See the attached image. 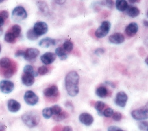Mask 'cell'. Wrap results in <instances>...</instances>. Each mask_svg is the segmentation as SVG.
<instances>
[{
  "label": "cell",
  "instance_id": "35",
  "mask_svg": "<svg viewBox=\"0 0 148 131\" xmlns=\"http://www.w3.org/2000/svg\"><path fill=\"white\" fill-rule=\"evenodd\" d=\"M49 71V68L45 66H42L40 67L37 71L38 74L41 75V76H44V75L48 73Z\"/></svg>",
  "mask_w": 148,
  "mask_h": 131
},
{
  "label": "cell",
  "instance_id": "18",
  "mask_svg": "<svg viewBox=\"0 0 148 131\" xmlns=\"http://www.w3.org/2000/svg\"><path fill=\"white\" fill-rule=\"evenodd\" d=\"M8 109L10 112L12 113H15L19 111L21 109V104L19 102L14 99H11L8 101L7 102Z\"/></svg>",
  "mask_w": 148,
  "mask_h": 131
},
{
  "label": "cell",
  "instance_id": "56",
  "mask_svg": "<svg viewBox=\"0 0 148 131\" xmlns=\"http://www.w3.org/2000/svg\"><path fill=\"white\" fill-rule=\"evenodd\" d=\"M147 131H148V129H147Z\"/></svg>",
  "mask_w": 148,
  "mask_h": 131
},
{
  "label": "cell",
  "instance_id": "47",
  "mask_svg": "<svg viewBox=\"0 0 148 131\" xmlns=\"http://www.w3.org/2000/svg\"><path fill=\"white\" fill-rule=\"evenodd\" d=\"M5 20H4V19L3 17L0 16V28H1L4 25Z\"/></svg>",
  "mask_w": 148,
  "mask_h": 131
},
{
  "label": "cell",
  "instance_id": "2",
  "mask_svg": "<svg viewBox=\"0 0 148 131\" xmlns=\"http://www.w3.org/2000/svg\"><path fill=\"white\" fill-rule=\"evenodd\" d=\"M17 70V64L8 58L0 59V74L6 79H10Z\"/></svg>",
  "mask_w": 148,
  "mask_h": 131
},
{
  "label": "cell",
  "instance_id": "10",
  "mask_svg": "<svg viewBox=\"0 0 148 131\" xmlns=\"http://www.w3.org/2000/svg\"><path fill=\"white\" fill-rule=\"evenodd\" d=\"M33 29L37 35L41 36L47 33L48 31V26L46 22L40 21L35 24Z\"/></svg>",
  "mask_w": 148,
  "mask_h": 131
},
{
  "label": "cell",
  "instance_id": "38",
  "mask_svg": "<svg viewBox=\"0 0 148 131\" xmlns=\"http://www.w3.org/2000/svg\"><path fill=\"white\" fill-rule=\"evenodd\" d=\"M103 4L109 8L112 9L114 5V3L113 0H105Z\"/></svg>",
  "mask_w": 148,
  "mask_h": 131
},
{
  "label": "cell",
  "instance_id": "4",
  "mask_svg": "<svg viewBox=\"0 0 148 131\" xmlns=\"http://www.w3.org/2000/svg\"><path fill=\"white\" fill-rule=\"evenodd\" d=\"M44 95L47 101L53 102L57 101L60 97L58 88L56 85H52L44 89Z\"/></svg>",
  "mask_w": 148,
  "mask_h": 131
},
{
  "label": "cell",
  "instance_id": "8",
  "mask_svg": "<svg viewBox=\"0 0 148 131\" xmlns=\"http://www.w3.org/2000/svg\"><path fill=\"white\" fill-rule=\"evenodd\" d=\"M24 100L28 105L34 106L38 102L39 97L34 91L28 90L25 93Z\"/></svg>",
  "mask_w": 148,
  "mask_h": 131
},
{
  "label": "cell",
  "instance_id": "54",
  "mask_svg": "<svg viewBox=\"0 0 148 131\" xmlns=\"http://www.w3.org/2000/svg\"><path fill=\"white\" fill-rule=\"evenodd\" d=\"M1 45H0V53H1Z\"/></svg>",
  "mask_w": 148,
  "mask_h": 131
},
{
  "label": "cell",
  "instance_id": "5",
  "mask_svg": "<svg viewBox=\"0 0 148 131\" xmlns=\"http://www.w3.org/2000/svg\"><path fill=\"white\" fill-rule=\"evenodd\" d=\"M131 115L136 121H142L148 119V102L140 108L133 110L131 112Z\"/></svg>",
  "mask_w": 148,
  "mask_h": 131
},
{
  "label": "cell",
  "instance_id": "43",
  "mask_svg": "<svg viewBox=\"0 0 148 131\" xmlns=\"http://www.w3.org/2000/svg\"><path fill=\"white\" fill-rule=\"evenodd\" d=\"M62 130L63 131H73L72 128L70 126H65L64 127H62Z\"/></svg>",
  "mask_w": 148,
  "mask_h": 131
},
{
  "label": "cell",
  "instance_id": "33",
  "mask_svg": "<svg viewBox=\"0 0 148 131\" xmlns=\"http://www.w3.org/2000/svg\"><path fill=\"white\" fill-rule=\"evenodd\" d=\"M114 113V110L110 108H107L103 111V115L106 118L112 117Z\"/></svg>",
  "mask_w": 148,
  "mask_h": 131
},
{
  "label": "cell",
  "instance_id": "3",
  "mask_svg": "<svg viewBox=\"0 0 148 131\" xmlns=\"http://www.w3.org/2000/svg\"><path fill=\"white\" fill-rule=\"evenodd\" d=\"M23 122L28 127L32 128L38 125L40 122V115L35 111H28L21 116Z\"/></svg>",
  "mask_w": 148,
  "mask_h": 131
},
{
  "label": "cell",
  "instance_id": "19",
  "mask_svg": "<svg viewBox=\"0 0 148 131\" xmlns=\"http://www.w3.org/2000/svg\"><path fill=\"white\" fill-rule=\"evenodd\" d=\"M56 44V41L50 37H45L39 42V46L42 48H49L50 46H54Z\"/></svg>",
  "mask_w": 148,
  "mask_h": 131
},
{
  "label": "cell",
  "instance_id": "7",
  "mask_svg": "<svg viewBox=\"0 0 148 131\" xmlns=\"http://www.w3.org/2000/svg\"><path fill=\"white\" fill-rule=\"evenodd\" d=\"M111 28V24L108 21L102 22L101 26L96 30L95 35L98 38H103L109 33Z\"/></svg>",
  "mask_w": 148,
  "mask_h": 131
},
{
  "label": "cell",
  "instance_id": "50",
  "mask_svg": "<svg viewBox=\"0 0 148 131\" xmlns=\"http://www.w3.org/2000/svg\"><path fill=\"white\" fill-rule=\"evenodd\" d=\"M128 1H129V3H131V4H134L138 1V0H128Z\"/></svg>",
  "mask_w": 148,
  "mask_h": 131
},
{
  "label": "cell",
  "instance_id": "31",
  "mask_svg": "<svg viewBox=\"0 0 148 131\" xmlns=\"http://www.w3.org/2000/svg\"><path fill=\"white\" fill-rule=\"evenodd\" d=\"M24 73H28L32 74L34 77L38 76V73L35 72L34 68L31 65H26L24 67Z\"/></svg>",
  "mask_w": 148,
  "mask_h": 131
},
{
  "label": "cell",
  "instance_id": "36",
  "mask_svg": "<svg viewBox=\"0 0 148 131\" xmlns=\"http://www.w3.org/2000/svg\"><path fill=\"white\" fill-rule=\"evenodd\" d=\"M139 128L142 131H146L148 129V122L147 121H142L138 124Z\"/></svg>",
  "mask_w": 148,
  "mask_h": 131
},
{
  "label": "cell",
  "instance_id": "26",
  "mask_svg": "<svg viewBox=\"0 0 148 131\" xmlns=\"http://www.w3.org/2000/svg\"><path fill=\"white\" fill-rule=\"evenodd\" d=\"M69 117V114L67 112L62 111L60 114L57 115H53V119L57 122H60L62 121Z\"/></svg>",
  "mask_w": 148,
  "mask_h": 131
},
{
  "label": "cell",
  "instance_id": "30",
  "mask_svg": "<svg viewBox=\"0 0 148 131\" xmlns=\"http://www.w3.org/2000/svg\"><path fill=\"white\" fill-rule=\"evenodd\" d=\"M10 31L12 32L17 37H18L21 32V28L19 25L16 24L11 27Z\"/></svg>",
  "mask_w": 148,
  "mask_h": 131
},
{
  "label": "cell",
  "instance_id": "13",
  "mask_svg": "<svg viewBox=\"0 0 148 131\" xmlns=\"http://www.w3.org/2000/svg\"><path fill=\"white\" fill-rule=\"evenodd\" d=\"M125 41V36L120 33V32H116L110 35L109 36V41L110 43L115 44V45H119L123 43Z\"/></svg>",
  "mask_w": 148,
  "mask_h": 131
},
{
  "label": "cell",
  "instance_id": "52",
  "mask_svg": "<svg viewBox=\"0 0 148 131\" xmlns=\"http://www.w3.org/2000/svg\"><path fill=\"white\" fill-rule=\"evenodd\" d=\"M145 63L148 66V57H147V58H146V59H145Z\"/></svg>",
  "mask_w": 148,
  "mask_h": 131
},
{
  "label": "cell",
  "instance_id": "25",
  "mask_svg": "<svg viewBox=\"0 0 148 131\" xmlns=\"http://www.w3.org/2000/svg\"><path fill=\"white\" fill-rule=\"evenodd\" d=\"M18 37L11 31L7 32L4 36V40L8 43H14L16 41Z\"/></svg>",
  "mask_w": 148,
  "mask_h": 131
},
{
  "label": "cell",
  "instance_id": "27",
  "mask_svg": "<svg viewBox=\"0 0 148 131\" xmlns=\"http://www.w3.org/2000/svg\"><path fill=\"white\" fill-rule=\"evenodd\" d=\"M27 37L29 40L32 41H35L36 39H38V38L40 36L36 33V32L34 31L33 28H31L27 31Z\"/></svg>",
  "mask_w": 148,
  "mask_h": 131
},
{
  "label": "cell",
  "instance_id": "41",
  "mask_svg": "<svg viewBox=\"0 0 148 131\" xmlns=\"http://www.w3.org/2000/svg\"><path fill=\"white\" fill-rule=\"evenodd\" d=\"M105 53V50L102 48H97L95 51H94V53L95 54H97V56H100L102 55V54H103Z\"/></svg>",
  "mask_w": 148,
  "mask_h": 131
},
{
  "label": "cell",
  "instance_id": "9",
  "mask_svg": "<svg viewBox=\"0 0 148 131\" xmlns=\"http://www.w3.org/2000/svg\"><path fill=\"white\" fill-rule=\"evenodd\" d=\"M40 52L38 49L36 48H28L24 53V58L28 62H34L36 58L40 55Z\"/></svg>",
  "mask_w": 148,
  "mask_h": 131
},
{
  "label": "cell",
  "instance_id": "16",
  "mask_svg": "<svg viewBox=\"0 0 148 131\" xmlns=\"http://www.w3.org/2000/svg\"><path fill=\"white\" fill-rule=\"evenodd\" d=\"M79 121L86 126H90L94 122V119L90 114L87 112H83L79 116Z\"/></svg>",
  "mask_w": 148,
  "mask_h": 131
},
{
  "label": "cell",
  "instance_id": "17",
  "mask_svg": "<svg viewBox=\"0 0 148 131\" xmlns=\"http://www.w3.org/2000/svg\"><path fill=\"white\" fill-rule=\"evenodd\" d=\"M21 80L24 85L27 87H30L32 86L35 82V77L32 74L24 73L22 75Z\"/></svg>",
  "mask_w": 148,
  "mask_h": 131
},
{
  "label": "cell",
  "instance_id": "48",
  "mask_svg": "<svg viewBox=\"0 0 148 131\" xmlns=\"http://www.w3.org/2000/svg\"><path fill=\"white\" fill-rule=\"evenodd\" d=\"M106 83L108 85L110 86L111 87H113V88H115V84H114V83H112V82H110V81H106Z\"/></svg>",
  "mask_w": 148,
  "mask_h": 131
},
{
  "label": "cell",
  "instance_id": "34",
  "mask_svg": "<svg viewBox=\"0 0 148 131\" xmlns=\"http://www.w3.org/2000/svg\"><path fill=\"white\" fill-rule=\"evenodd\" d=\"M51 109L52 111V114L53 115H57L60 114V112L62 111L61 107L59 106L58 105H54L51 107Z\"/></svg>",
  "mask_w": 148,
  "mask_h": 131
},
{
  "label": "cell",
  "instance_id": "21",
  "mask_svg": "<svg viewBox=\"0 0 148 131\" xmlns=\"http://www.w3.org/2000/svg\"><path fill=\"white\" fill-rule=\"evenodd\" d=\"M128 7L129 5L126 0H116V8L119 11H125Z\"/></svg>",
  "mask_w": 148,
  "mask_h": 131
},
{
  "label": "cell",
  "instance_id": "49",
  "mask_svg": "<svg viewBox=\"0 0 148 131\" xmlns=\"http://www.w3.org/2000/svg\"><path fill=\"white\" fill-rule=\"evenodd\" d=\"M143 24L145 27H148V21L144 20L143 22Z\"/></svg>",
  "mask_w": 148,
  "mask_h": 131
},
{
  "label": "cell",
  "instance_id": "37",
  "mask_svg": "<svg viewBox=\"0 0 148 131\" xmlns=\"http://www.w3.org/2000/svg\"><path fill=\"white\" fill-rule=\"evenodd\" d=\"M112 118L115 121H120L122 118V115L119 112H115L112 115Z\"/></svg>",
  "mask_w": 148,
  "mask_h": 131
},
{
  "label": "cell",
  "instance_id": "28",
  "mask_svg": "<svg viewBox=\"0 0 148 131\" xmlns=\"http://www.w3.org/2000/svg\"><path fill=\"white\" fill-rule=\"evenodd\" d=\"M105 104L103 102L100 101L96 102L94 104V107L97 110L99 115H103V111L105 108Z\"/></svg>",
  "mask_w": 148,
  "mask_h": 131
},
{
  "label": "cell",
  "instance_id": "51",
  "mask_svg": "<svg viewBox=\"0 0 148 131\" xmlns=\"http://www.w3.org/2000/svg\"><path fill=\"white\" fill-rule=\"evenodd\" d=\"M3 33V30L1 28H0V36H1Z\"/></svg>",
  "mask_w": 148,
  "mask_h": 131
},
{
  "label": "cell",
  "instance_id": "11",
  "mask_svg": "<svg viewBox=\"0 0 148 131\" xmlns=\"http://www.w3.org/2000/svg\"><path fill=\"white\" fill-rule=\"evenodd\" d=\"M14 84L7 80H3L0 82V90L4 94H10L14 89Z\"/></svg>",
  "mask_w": 148,
  "mask_h": 131
},
{
  "label": "cell",
  "instance_id": "29",
  "mask_svg": "<svg viewBox=\"0 0 148 131\" xmlns=\"http://www.w3.org/2000/svg\"><path fill=\"white\" fill-rule=\"evenodd\" d=\"M63 48L66 52H70L73 50V44L70 40H66L63 44Z\"/></svg>",
  "mask_w": 148,
  "mask_h": 131
},
{
  "label": "cell",
  "instance_id": "40",
  "mask_svg": "<svg viewBox=\"0 0 148 131\" xmlns=\"http://www.w3.org/2000/svg\"><path fill=\"white\" fill-rule=\"evenodd\" d=\"M108 131H124V130L116 126H110L108 128Z\"/></svg>",
  "mask_w": 148,
  "mask_h": 131
},
{
  "label": "cell",
  "instance_id": "23",
  "mask_svg": "<svg viewBox=\"0 0 148 131\" xmlns=\"http://www.w3.org/2000/svg\"><path fill=\"white\" fill-rule=\"evenodd\" d=\"M55 54L61 60H65L68 58L66 52L63 47H58L55 49Z\"/></svg>",
  "mask_w": 148,
  "mask_h": 131
},
{
  "label": "cell",
  "instance_id": "53",
  "mask_svg": "<svg viewBox=\"0 0 148 131\" xmlns=\"http://www.w3.org/2000/svg\"><path fill=\"white\" fill-rule=\"evenodd\" d=\"M4 0H0V3H1L3 2H4Z\"/></svg>",
  "mask_w": 148,
  "mask_h": 131
},
{
  "label": "cell",
  "instance_id": "42",
  "mask_svg": "<svg viewBox=\"0 0 148 131\" xmlns=\"http://www.w3.org/2000/svg\"><path fill=\"white\" fill-rule=\"evenodd\" d=\"M24 53H25V51L22 50H19L16 52L15 56H16V57H20V56H23V57H24Z\"/></svg>",
  "mask_w": 148,
  "mask_h": 131
},
{
  "label": "cell",
  "instance_id": "20",
  "mask_svg": "<svg viewBox=\"0 0 148 131\" xmlns=\"http://www.w3.org/2000/svg\"><path fill=\"white\" fill-rule=\"evenodd\" d=\"M126 14L131 18H135L140 14L139 9L134 6H129L127 10H126Z\"/></svg>",
  "mask_w": 148,
  "mask_h": 131
},
{
  "label": "cell",
  "instance_id": "45",
  "mask_svg": "<svg viewBox=\"0 0 148 131\" xmlns=\"http://www.w3.org/2000/svg\"><path fill=\"white\" fill-rule=\"evenodd\" d=\"M53 1L59 5H62L65 3L66 0H53Z\"/></svg>",
  "mask_w": 148,
  "mask_h": 131
},
{
  "label": "cell",
  "instance_id": "44",
  "mask_svg": "<svg viewBox=\"0 0 148 131\" xmlns=\"http://www.w3.org/2000/svg\"><path fill=\"white\" fill-rule=\"evenodd\" d=\"M52 131H63L62 126H55Z\"/></svg>",
  "mask_w": 148,
  "mask_h": 131
},
{
  "label": "cell",
  "instance_id": "12",
  "mask_svg": "<svg viewBox=\"0 0 148 131\" xmlns=\"http://www.w3.org/2000/svg\"><path fill=\"white\" fill-rule=\"evenodd\" d=\"M128 100V96L124 91H119L117 93L115 98V104L122 108L126 106Z\"/></svg>",
  "mask_w": 148,
  "mask_h": 131
},
{
  "label": "cell",
  "instance_id": "46",
  "mask_svg": "<svg viewBox=\"0 0 148 131\" xmlns=\"http://www.w3.org/2000/svg\"><path fill=\"white\" fill-rule=\"evenodd\" d=\"M6 126L2 122H0V131H5Z\"/></svg>",
  "mask_w": 148,
  "mask_h": 131
},
{
  "label": "cell",
  "instance_id": "24",
  "mask_svg": "<svg viewBox=\"0 0 148 131\" xmlns=\"http://www.w3.org/2000/svg\"><path fill=\"white\" fill-rule=\"evenodd\" d=\"M109 91L106 87L100 86L96 90V94L100 98H105L108 96Z\"/></svg>",
  "mask_w": 148,
  "mask_h": 131
},
{
  "label": "cell",
  "instance_id": "15",
  "mask_svg": "<svg viewBox=\"0 0 148 131\" xmlns=\"http://www.w3.org/2000/svg\"><path fill=\"white\" fill-rule=\"evenodd\" d=\"M139 30V26L136 22H132L129 24L125 28V34L128 37H133L138 32Z\"/></svg>",
  "mask_w": 148,
  "mask_h": 131
},
{
  "label": "cell",
  "instance_id": "1",
  "mask_svg": "<svg viewBox=\"0 0 148 131\" xmlns=\"http://www.w3.org/2000/svg\"><path fill=\"white\" fill-rule=\"evenodd\" d=\"M79 76L76 71H69L65 77V84L66 90L71 97H75L79 91Z\"/></svg>",
  "mask_w": 148,
  "mask_h": 131
},
{
  "label": "cell",
  "instance_id": "39",
  "mask_svg": "<svg viewBox=\"0 0 148 131\" xmlns=\"http://www.w3.org/2000/svg\"><path fill=\"white\" fill-rule=\"evenodd\" d=\"M0 16L3 17L4 20H7V19L9 17V13L6 10H3L0 11Z\"/></svg>",
  "mask_w": 148,
  "mask_h": 131
},
{
  "label": "cell",
  "instance_id": "6",
  "mask_svg": "<svg viewBox=\"0 0 148 131\" xmlns=\"http://www.w3.org/2000/svg\"><path fill=\"white\" fill-rule=\"evenodd\" d=\"M28 14L25 9L21 7L18 6L15 7L12 12V20L16 22H20L27 18Z\"/></svg>",
  "mask_w": 148,
  "mask_h": 131
},
{
  "label": "cell",
  "instance_id": "22",
  "mask_svg": "<svg viewBox=\"0 0 148 131\" xmlns=\"http://www.w3.org/2000/svg\"><path fill=\"white\" fill-rule=\"evenodd\" d=\"M37 7H38L40 11L44 15H47L49 14V8L48 4L43 1H39L36 3Z\"/></svg>",
  "mask_w": 148,
  "mask_h": 131
},
{
  "label": "cell",
  "instance_id": "55",
  "mask_svg": "<svg viewBox=\"0 0 148 131\" xmlns=\"http://www.w3.org/2000/svg\"><path fill=\"white\" fill-rule=\"evenodd\" d=\"M147 16L148 17V11H147Z\"/></svg>",
  "mask_w": 148,
  "mask_h": 131
},
{
  "label": "cell",
  "instance_id": "14",
  "mask_svg": "<svg viewBox=\"0 0 148 131\" xmlns=\"http://www.w3.org/2000/svg\"><path fill=\"white\" fill-rule=\"evenodd\" d=\"M57 56L53 52H47L41 56V60L45 65H49L56 60Z\"/></svg>",
  "mask_w": 148,
  "mask_h": 131
},
{
  "label": "cell",
  "instance_id": "32",
  "mask_svg": "<svg viewBox=\"0 0 148 131\" xmlns=\"http://www.w3.org/2000/svg\"><path fill=\"white\" fill-rule=\"evenodd\" d=\"M42 116L45 119H49L53 116L51 107L45 108L42 111Z\"/></svg>",
  "mask_w": 148,
  "mask_h": 131
}]
</instances>
